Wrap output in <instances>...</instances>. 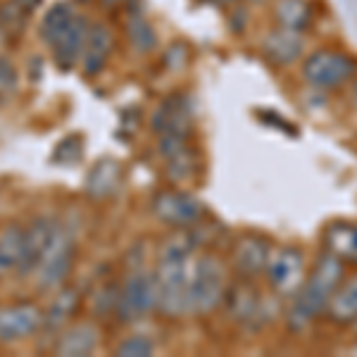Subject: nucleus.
Instances as JSON below:
<instances>
[{
    "instance_id": "obj_1",
    "label": "nucleus",
    "mask_w": 357,
    "mask_h": 357,
    "mask_svg": "<svg viewBox=\"0 0 357 357\" xmlns=\"http://www.w3.org/2000/svg\"><path fill=\"white\" fill-rule=\"evenodd\" d=\"M345 274H348V264L324 248L317 255V260L310 264L307 279L301 286V291L289 301L286 326L293 333H301L307 326H312L319 317H324L333 291L345 279Z\"/></svg>"
},
{
    "instance_id": "obj_2",
    "label": "nucleus",
    "mask_w": 357,
    "mask_h": 357,
    "mask_svg": "<svg viewBox=\"0 0 357 357\" xmlns=\"http://www.w3.org/2000/svg\"><path fill=\"white\" fill-rule=\"evenodd\" d=\"M274 301H279V298L272 291H269V296L260 293L255 281L236 279L234 284H229L222 310L227 312V319L238 329L257 331L276 319V314L272 312Z\"/></svg>"
},
{
    "instance_id": "obj_3",
    "label": "nucleus",
    "mask_w": 357,
    "mask_h": 357,
    "mask_svg": "<svg viewBox=\"0 0 357 357\" xmlns=\"http://www.w3.org/2000/svg\"><path fill=\"white\" fill-rule=\"evenodd\" d=\"M229 291V269L217 255H203L191 264V314L210 317L222 310Z\"/></svg>"
},
{
    "instance_id": "obj_4",
    "label": "nucleus",
    "mask_w": 357,
    "mask_h": 357,
    "mask_svg": "<svg viewBox=\"0 0 357 357\" xmlns=\"http://www.w3.org/2000/svg\"><path fill=\"white\" fill-rule=\"evenodd\" d=\"M301 74L317 91H336L357 77V60L345 50L319 48L303 60Z\"/></svg>"
},
{
    "instance_id": "obj_5",
    "label": "nucleus",
    "mask_w": 357,
    "mask_h": 357,
    "mask_svg": "<svg viewBox=\"0 0 357 357\" xmlns=\"http://www.w3.org/2000/svg\"><path fill=\"white\" fill-rule=\"evenodd\" d=\"M307 272H310V264L305 260L303 248L281 245L272 250V257H269L267 269H264V281H267L269 291L279 301H291L305 284Z\"/></svg>"
},
{
    "instance_id": "obj_6",
    "label": "nucleus",
    "mask_w": 357,
    "mask_h": 357,
    "mask_svg": "<svg viewBox=\"0 0 357 357\" xmlns=\"http://www.w3.org/2000/svg\"><path fill=\"white\" fill-rule=\"evenodd\" d=\"M158 312V281L155 272L146 269H134L126 276V281L119 289L117 317L119 324H134V321L146 319L148 314Z\"/></svg>"
},
{
    "instance_id": "obj_7",
    "label": "nucleus",
    "mask_w": 357,
    "mask_h": 357,
    "mask_svg": "<svg viewBox=\"0 0 357 357\" xmlns=\"http://www.w3.org/2000/svg\"><path fill=\"white\" fill-rule=\"evenodd\" d=\"M151 212L165 227L174 229H198L205 220V205L193 193L181 188H162L153 195Z\"/></svg>"
},
{
    "instance_id": "obj_8",
    "label": "nucleus",
    "mask_w": 357,
    "mask_h": 357,
    "mask_svg": "<svg viewBox=\"0 0 357 357\" xmlns=\"http://www.w3.org/2000/svg\"><path fill=\"white\" fill-rule=\"evenodd\" d=\"M72 267H74V238L60 224L48 252H45L41 264H38L36 272H33L38 291L55 293L57 289H62V286L67 284L69 274H72Z\"/></svg>"
},
{
    "instance_id": "obj_9",
    "label": "nucleus",
    "mask_w": 357,
    "mask_h": 357,
    "mask_svg": "<svg viewBox=\"0 0 357 357\" xmlns=\"http://www.w3.org/2000/svg\"><path fill=\"white\" fill-rule=\"evenodd\" d=\"M43 326V310L33 301H15L0 305V343L15 345L29 341Z\"/></svg>"
},
{
    "instance_id": "obj_10",
    "label": "nucleus",
    "mask_w": 357,
    "mask_h": 357,
    "mask_svg": "<svg viewBox=\"0 0 357 357\" xmlns=\"http://www.w3.org/2000/svg\"><path fill=\"white\" fill-rule=\"evenodd\" d=\"M272 243H269L264 236L257 234H245L231 248V255H229V264H231V272L236 279L245 281H257L264 276L267 262L272 257Z\"/></svg>"
},
{
    "instance_id": "obj_11",
    "label": "nucleus",
    "mask_w": 357,
    "mask_h": 357,
    "mask_svg": "<svg viewBox=\"0 0 357 357\" xmlns=\"http://www.w3.org/2000/svg\"><path fill=\"white\" fill-rule=\"evenodd\" d=\"M151 129L158 136H183L193 131V107L186 96H169L158 105L151 117Z\"/></svg>"
},
{
    "instance_id": "obj_12",
    "label": "nucleus",
    "mask_w": 357,
    "mask_h": 357,
    "mask_svg": "<svg viewBox=\"0 0 357 357\" xmlns=\"http://www.w3.org/2000/svg\"><path fill=\"white\" fill-rule=\"evenodd\" d=\"M60 222L48 220V217H38L24 229V245H22V257L15 272L20 276H29L36 272V267L41 264L43 255L48 252L50 243H53Z\"/></svg>"
},
{
    "instance_id": "obj_13",
    "label": "nucleus",
    "mask_w": 357,
    "mask_h": 357,
    "mask_svg": "<svg viewBox=\"0 0 357 357\" xmlns=\"http://www.w3.org/2000/svg\"><path fill=\"white\" fill-rule=\"evenodd\" d=\"M82 291L77 286H69L65 284L62 289L55 291L53 301H50L48 307L43 310V326H41V333L45 338H57L60 331L69 326L74 321V317L79 314L82 310Z\"/></svg>"
},
{
    "instance_id": "obj_14",
    "label": "nucleus",
    "mask_w": 357,
    "mask_h": 357,
    "mask_svg": "<svg viewBox=\"0 0 357 357\" xmlns=\"http://www.w3.org/2000/svg\"><path fill=\"white\" fill-rule=\"evenodd\" d=\"M98 345H100V329L96 319H82L65 326L50 350L60 357H84L96 353Z\"/></svg>"
},
{
    "instance_id": "obj_15",
    "label": "nucleus",
    "mask_w": 357,
    "mask_h": 357,
    "mask_svg": "<svg viewBox=\"0 0 357 357\" xmlns=\"http://www.w3.org/2000/svg\"><path fill=\"white\" fill-rule=\"evenodd\" d=\"M89 31H91V22L84 15H77L72 20V24L67 26V31L50 45L53 48V62L60 72H69V69H74L82 62Z\"/></svg>"
},
{
    "instance_id": "obj_16",
    "label": "nucleus",
    "mask_w": 357,
    "mask_h": 357,
    "mask_svg": "<svg viewBox=\"0 0 357 357\" xmlns=\"http://www.w3.org/2000/svg\"><path fill=\"white\" fill-rule=\"evenodd\" d=\"M262 55L276 67H289L298 62L305 53V36L301 31L274 26L267 36L262 38Z\"/></svg>"
},
{
    "instance_id": "obj_17",
    "label": "nucleus",
    "mask_w": 357,
    "mask_h": 357,
    "mask_svg": "<svg viewBox=\"0 0 357 357\" xmlns=\"http://www.w3.org/2000/svg\"><path fill=\"white\" fill-rule=\"evenodd\" d=\"M112 48H114V41H112V31L107 24L102 22H96L91 24V31H89V38H86V48H84V55H82V72L84 77H98V74L105 69L107 60L112 55Z\"/></svg>"
},
{
    "instance_id": "obj_18",
    "label": "nucleus",
    "mask_w": 357,
    "mask_h": 357,
    "mask_svg": "<svg viewBox=\"0 0 357 357\" xmlns=\"http://www.w3.org/2000/svg\"><path fill=\"white\" fill-rule=\"evenodd\" d=\"M324 317L336 326H353L357 321V272L345 274L336 286Z\"/></svg>"
},
{
    "instance_id": "obj_19",
    "label": "nucleus",
    "mask_w": 357,
    "mask_h": 357,
    "mask_svg": "<svg viewBox=\"0 0 357 357\" xmlns=\"http://www.w3.org/2000/svg\"><path fill=\"white\" fill-rule=\"evenodd\" d=\"M272 17L276 26L305 33L314 24L317 13L310 0H274Z\"/></svg>"
},
{
    "instance_id": "obj_20",
    "label": "nucleus",
    "mask_w": 357,
    "mask_h": 357,
    "mask_svg": "<svg viewBox=\"0 0 357 357\" xmlns=\"http://www.w3.org/2000/svg\"><path fill=\"white\" fill-rule=\"evenodd\" d=\"M324 248L345 264H357V224L333 222L324 231Z\"/></svg>"
},
{
    "instance_id": "obj_21",
    "label": "nucleus",
    "mask_w": 357,
    "mask_h": 357,
    "mask_svg": "<svg viewBox=\"0 0 357 357\" xmlns=\"http://www.w3.org/2000/svg\"><path fill=\"white\" fill-rule=\"evenodd\" d=\"M122 169L114 160H100L86 176V195L96 200H105L119 188Z\"/></svg>"
},
{
    "instance_id": "obj_22",
    "label": "nucleus",
    "mask_w": 357,
    "mask_h": 357,
    "mask_svg": "<svg viewBox=\"0 0 357 357\" xmlns=\"http://www.w3.org/2000/svg\"><path fill=\"white\" fill-rule=\"evenodd\" d=\"M74 17H77V13H74L72 5L60 0V3H55L53 8L43 15L41 24H38V36L43 38L45 45H53L57 38L67 31V26L72 24Z\"/></svg>"
},
{
    "instance_id": "obj_23",
    "label": "nucleus",
    "mask_w": 357,
    "mask_h": 357,
    "mask_svg": "<svg viewBox=\"0 0 357 357\" xmlns=\"http://www.w3.org/2000/svg\"><path fill=\"white\" fill-rule=\"evenodd\" d=\"M22 245H24V227L17 222H10L0 229V269L5 274L17 269L22 257Z\"/></svg>"
},
{
    "instance_id": "obj_24",
    "label": "nucleus",
    "mask_w": 357,
    "mask_h": 357,
    "mask_svg": "<svg viewBox=\"0 0 357 357\" xmlns=\"http://www.w3.org/2000/svg\"><path fill=\"white\" fill-rule=\"evenodd\" d=\"M126 41L134 48V53L138 55H148L155 50L158 45V33L151 22L141 15H131L129 22H126Z\"/></svg>"
},
{
    "instance_id": "obj_25",
    "label": "nucleus",
    "mask_w": 357,
    "mask_h": 357,
    "mask_svg": "<svg viewBox=\"0 0 357 357\" xmlns=\"http://www.w3.org/2000/svg\"><path fill=\"white\" fill-rule=\"evenodd\" d=\"M165 165H167V174H169V178L174 183L188 181V178H193L200 169L198 153L193 151V146H186L183 151L172 155L169 160H165Z\"/></svg>"
},
{
    "instance_id": "obj_26",
    "label": "nucleus",
    "mask_w": 357,
    "mask_h": 357,
    "mask_svg": "<svg viewBox=\"0 0 357 357\" xmlns=\"http://www.w3.org/2000/svg\"><path fill=\"white\" fill-rule=\"evenodd\" d=\"M119 284H102L93 296H91V310H93L96 319H105L117 312V303H119Z\"/></svg>"
},
{
    "instance_id": "obj_27",
    "label": "nucleus",
    "mask_w": 357,
    "mask_h": 357,
    "mask_svg": "<svg viewBox=\"0 0 357 357\" xmlns=\"http://www.w3.org/2000/svg\"><path fill=\"white\" fill-rule=\"evenodd\" d=\"M114 355L119 357H148L155 355V341L146 333H134V336H126L117 343Z\"/></svg>"
},
{
    "instance_id": "obj_28",
    "label": "nucleus",
    "mask_w": 357,
    "mask_h": 357,
    "mask_svg": "<svg viewBox=\"0 0 357 357\" xmlns=\"http://www.w3.org/2000/svg\"><path fill=\"white\" fill-rule=\"evenodd\" d=\"M20 91V72L10 57L0 55V105L10 102Z\"/></svg>"
},
{
    "instance_id": "obj_29",
    "label": "nucleus",
    "mask_w": 357,
    "mask_h": 357,
    "mask_svg": "<svg viewBox=\"0 0 357 357\" xmlns=\"http://www.w3.org/2000/svg\"><path fill=\"white\" fill-rule=\"evenodd\" d=\"M84 155V141L82 136H67L62 138L60 143H57L55 153H53V162L67 167V165H74L79 162Z\"/></svg>"
},
{
    "instance_id": "obj_30",
    "label": "nucleus",
    "mask_w": 357,
    "mask_h": 357,
    "mask_svg": "<svg viewBox=\"0 0 357 357\" xmlns=\"http://www.w3.org/2000/svg\"><path fill=\"white\" fill-rule=\"evenodd\" d=\"M24 20H26V13L15 3H5L0 5V24L5 26V31L15 33V31H22L24 29Z\"/></svg>"
},
{
    "instance_id": "obj_31",
    "label": "nucleus",
    "mask_w": 357,
    "mask_h": 357,
    "mask_svg": "<svg viewBox=\"0 0 357 357\" xmlns=\"http://www.w3.org/2000/svg\"><path fill=\"white\" fill-rule=\"evenodd\" d=\"M15 3L20 5V8L24 10V13L29 15V13H31V10H36L38 5H41V0H15Z\"/></svg>"
},
{
    "instance_id": "obj_32",
    "label": "nucleus",
    "mask_w": 357,
    "mask_h": 357,
    "mask_svg": "<svg viewBox=\"0 0 357 357\" xmlns=\"http://www.w3.org/2000/svg\"><path fill=\"white\" fill-rule=\"evenodd\" d=\"M105 8H117V5H122V3H126V0H100Z\"/></svg>"
},
{
    "instance_id": "obj_33",
    "label": "nucleus",
    "mask_w": 357,
    "mask_h": 357,
    "mask_svg": "<svg viewBox=\"0 0 357 357\" xmlns=\"http://www.w3.org/2000/svg\"><path fill=\"white\" fill-rule=\"evenodd\" d=\"M203 3H210V5H234L236 0H203Z\"/></svg>"
},
{
    "instance_id": "obj_34",
    "label": "nucleus",
    "mask_w": 357,
    "mask_h": 357,
    "mask_svg": "<svg viewBox=\"0 0 357 357\" xmlns=\"http://www.w3.org/2000/svg\"><path fill=\"white\" fill-rule=\"evenodd\" d=\"M3 276H5V272H3V269H0V279H3Z\"/></svg>"
},
{
    "instance_id": "obj_35",
    "label": "nucleus",
    "mask_w": 357,
    "mask_h": 357,
    "mask_svg": "<svg viewBox=\"0 0 357 357\" xmlns=\"http://www.w3.org/2000/svg\"><path fill=\"white\" fill-rule=\"evenodd\" d=\"M353 326H355V333H357V321H355V324H353Z\"/></svg>"
},
{
    "instance_id": "obj_36",
    "label": "nucleus",
    "mask_w": 357,
    "mask_h": 357,
    "mask_svg": "<svg viewBox=\"0 0 357 357\" xmlns=\"http://www.w3.org/2000/svg\"><path fill=\"white\" fill-rule=\"evenodd\" d=\"M355 93H357V91H355Z\"/></svg>"
}]
</instances>
